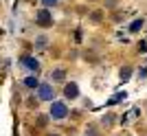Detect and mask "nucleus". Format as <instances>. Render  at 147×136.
Instances as JSON below:
<instances>
[{
	"instance_id": "423d86ee",
	"label": "nucleus",
	"mask_w": 147,
	"mask_h": 136,
	"mask_svg": "<svg viewBox=\"0 0 147 136\" xmlns=\"http://www.w3.org/2000/svg\"><path fill=\"white\" fill-rule=\"evenodd\" d=\"M22 83H24L26 88H40V81H37V77H26Z\"/></svg>"
},
{
	"instance_id": "20e7f679",
	"label": "nucleus",
	"mask_w": 147,
	"mask_h": 136,
	"mask_svg": "<svg viewBox=\"0 0 147 136\" xmlns=\"http://www.w3.org/2000/svg\"><path fill=\"white\" fill-rule=\"evenodd\" d=\"M35 20H37V24H40V26H51V24H53V15H51V11L46 9V7L35 13Z\"/></svg>"
},
{
	"instance_id": "4468645a",
	"label": "nucleus",
	"mask_w": 147,
	"mask_h": 136,
	"mask_svg": "<svg viewBox=\"0 0 147 136\" xmlns=\"http://www.w3.org/2000/svg\"><path fill=\"white\" fill-rule=\"evenodd\" d=\"M49 136H59V134H49Z\"/></svg>"
},
{
	"instance_id": "f03ea898",
	"label": "nucleus",
	"mask_w": 147,
	"mask_h": 136,
	"mask_svg": "<svg viewBox=\"0 0 147 136\" xmlns=\"http://www.w3.org/2000/svg\"><path fill=\"white\" fill-rule=\"evenodd\" d=\"M37 97H40L42 101H55V90H53L51 83H40V88H37Z\"/></svg>"
},
{
	"instance_id": "0eeeda50",
	"label": "nucleus",
	"mask_w": 147,
	"mask_h": 136,
	"mask_svg": "<svg viewBox=\"0 0 147 136\" xmlns=\"http://www.w3.org/2000/svg\"><path fill=\"white\" fill-rule=\"evenodd\" d=\"M51 77H53V81H64V77H66V73H64L61 68H57V70H53V75H51Z\"/></svg>"
},
{
	"instance_id": "1a4fd4ad",
	"label": "nucleus",
	"mask_w": 147,
	"mask_h": 136,
	"mask_svg": "<svg viewBox=\"0 0 147 136\" xmlns=\"http://www.w3.org/2000/svg\"><path fill=\"white\" fill-rule=\"evenodd\" d=\"M129 73H132V68H129V66L121 68V79H123V81H125V79H129Z\"/></svg>"
},
{
	"instance_id": "9d476101",
	"label": "nucleus",
	"mask_w": 147,
	"mask_h": 136,
	"mask_svg": "<svg viewBox=\"0 0 147 136\" xmlns=\"http://www.w3.org/2000/svg\"><path fill=\"white\" fill-rule=\"evenodd\" d=\"M40 2H42V5L46 7V9H49V7H55L57 2H59V0H40Z\"/></svg>"
},
{
	"instance_id": "9b49d317",
	"label": "nucleus",
	"mask_w": 147,
	"mask_h": 136,
	"mask_svg": "<svg viewBox=\"0 0 147 136\" xmlns=\"http://www.w3.org/2000/svg\"><path fill=\"white\" fill-rule=\"evenodd\" d=\"M112 123H114V116H112V114L103 116V125H112Z\"/></svg>"
},
{
	"instance_id": "39448f33",
	"label": "nucleus",
	"mask_w": 147,
	"mask_h": 136,
	"mask_svg": "<svg viewBox=\"0 0 147 136\" xmlns=\"http://www.w3.org/2000/svg\"><path fill=\"white\" fill-rule=\"evenodd\" d=\"M64 97H66V99H77V97H79L77 83H66V86H64Z\"/></svg>"
},
{
	"instance_id": "7ed1b4c3",
	"label": "nucleus",
	"mask_w": 147,
	"mask_h": 136,
	"mask_svg": "<svg viewBox=\"0 0 147 136\" xmlns=\"http://www.w3.org/2000/svg\"><path fill=\"white\" fill-rule=\"evenodd\" d=\"M18 62H20V66H24L26 70H31V73H37V70H40V62H37L35 57H31V55H22Z\"/></svg>"
},
{
	"instance_id": "6e6552de",
	"label": "nucleus",
	"mask_w": 147,
	"mask_h": 136,
	"mask_svg": "<svg viewBox=\"0 0 147 136\" xmlns=\"http://www.w3.org/2000/svg\"><path fill=\"white\" fill-rule=\"evenodd\" d=\"M143 29V20H134V22H132V24H129V31L132 33H136V31H141Z\"/></svg>"
},
{
	"instance_id": "f8f14e48",
	"label": "nucleus",
	"mask_w": 147,
	"mask_h": 136,
	"mask_svg": "<svg viewBox=\"0 0 147 136\" xmlns=\"http://www.w3.org/2000/svg\"><path fill=\"white\" fill-rule=\"evenodd\" d=\"M37 46H46V37H37Z\"/></svg>"
},
{
	"instance_id": "f257e3e1",
	"label": "nucleus",
	"mask_w": 147,
	"mask_h": 136,
	"mask_svg": "<svg viewBox=\"0 0 147 136\" xmlns=\"http://www.w3.org/2000/svg\"><path fill=\"white\" fill-rule=\"evenodd\" d=\"M51 118H66L68 116V108L64 101H51V110H49Z\"/></svg>"
},
{
	"instance_id": "ddd939ff",
	"label": "nucleus",
	"mask_w": 147,
	"mask_h": 136,
	"mask_svg": "<svg viewBox=\"0 0 147 136\" xmlns=\"http://www.w3.org/2000/svg\"><path fill=\"white\" fill-rule=\"evenodd\" d=\"M86 136H99V132L92 127V130H88V132H86Z\"/></svg>"
}]
</instances>
